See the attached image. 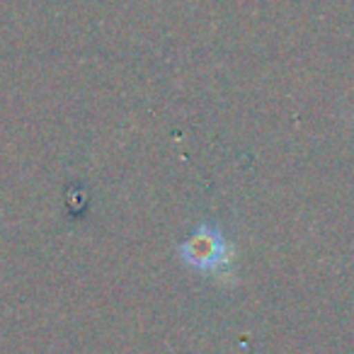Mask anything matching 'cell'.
Returning a JSON list of instances; mask_svg holds the SVG:
<instances>
[{"instance_id":"6da1fadb","label":"cell","mask_w":354,"mask_h":354,"mask_svg":"<svg viewBox=\"0 0 354 354\" xmlns=\"http://www.w3.org/2000/svg\"><path fill=\"white\" fill-rule=\"evenodd\" d=\"M180 255L189 267L199 272H221V267L228 265V260H231V248L223 241L218 228L202 223L183 243Z\"/></svg>"}]
</instances>
